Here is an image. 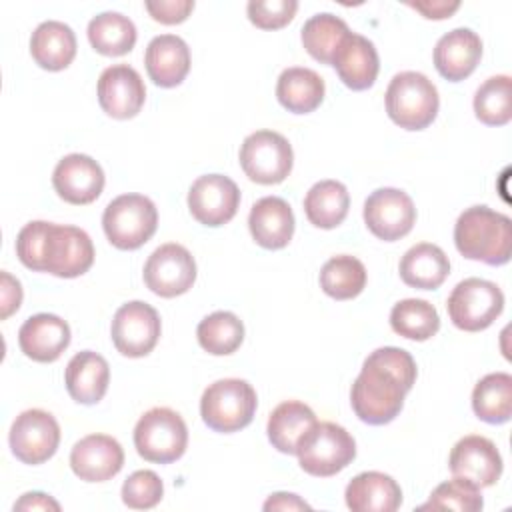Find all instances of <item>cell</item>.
Masks as SVG:
<instances>
[{"label":"cell","mask_w":512,"mask_h":512,"mask_svg":"<svg viewBox=\"0 0 512 512\" xmlns=\"http://www.w3.org/2000/svg\"><path fill=\"white\" fill-rule=\"evenodd\" d=\"M124 466L120 442L108 434H88L70 452V468L84 482H104L114 478Z\"/></svg>","instance_id":"cell-19"},{"label":"cell","mask_w":512,"mask_h":512,"mask_svg":"<svg viewBox=\"0 0 512 512\" xmlns=\"http://www.w3.org/2000/svg\"><path fill=\"white\" fill-rule=\"evenodd\" d=\"M452 324L464 332L486 330L504 310L502 290L482 278L458 282L446 302Z\"/></svg>","instance_id":"cell-9"},{"label":"cell","mask_w":512,"mask_h":512,"mask_svg":"<svg viewBox=\"0 0 512 512\" xmlns=\"http://www.w3.org/2000/svg\"><path fill=\"white\" fill-rule=\"evenodd\" d=\"M316 422V414L310 406L298 400H286L278 404L268 418V440L278 452L296 454L298 444Z\"/></svg>","instance_id":"cell-29"},{"label":"cell","mask_w":512,"mask_h":512,"mask_svg":"<svg viewBox=\"0 0 512 512\" xmlns=\"http://www.w3.org/2000/svg\"><path fill=\"white\" fill-rule=\"evenodd\" d=\"M256 406L258 398L252 384L240 378H222L204 390L200 416L210 430L230 434L252 422Z\"/></svg>","instance_id":"cell-5"},{"label":"cell","mask_w":512,"mask_h":512,"mask_svg":"<svg viewBox=\"0 0 512 512\" xmlns=\"http://www.w3.org/2000/svg\"><path fill=\"white\" fill-rule=\"evenodd\" d=\"M454 244L468 260L502 266L512 254V222L488 206H470L454 224Z\"/></svg>","instance_id":"cell-3"},{"label":"cell","mask_w":512,"mask_h":512,"mask_svg":"<svg viewBox=\"0 0 512 512\" xmlns=\"http://www.w3.org/2000/svg\"><path fill=\"white\" fill-rule=\"evenodd\" d=\"M30 54L34 62L50 72L64 70L76 56L74 30L58 20H46L30 36Z\"/></svg>","instance_id":"cell-27"},{"label":"cell","mask_w":512,"mask_h":512,"mask_svg":"<svg viewBox=\"0 0 512 512\" xmlns=\"http://www.w3.org/2000/svg\"><path fill=\"white\" fill-rule=\"evenodd\" d=\"M160 316L142 300L122 304L112 318V342L122 356L142 358L154 350L160 338Z\"/></svg>","instance_id":"cell-12"},{"label":"cell","mask_w":512,"mask_h":512,"mask_svg":"<svg viewBox=\"0 0 512 512\" xmlns=\"http://www.w3.org/2000/svg\"><path fill=\"white\" fill-rule=\"evenodd\" d=\"M296 456L304 472L328 478L342 472L356 458V442L340 424L316 422L298 444Z\"/></svg>","instance_id":"cell-7"},{"label":"cell","mask_w":512,"mask_h":512,"mask_svg":"<svg viewBox=\"0 0 512 512\" xmlns=\"http://www.w3.org/2000/svg\"><path fill=\"white\" fill-rule=\"evenodd\" d=\"M16 256L30 270L76 278L90 270L94 244L82 228L32 220L16 236Z\"/></svg>","instance_id":"cell-2"},{"label":"cell","mask_w":512,"mask_h":512,"mask_svg":"<svg viewBox=\"0 0 512 512\" xmlns=\"http://www.w3.org/2000/svg\"><path fill=\"white\" fill-rule=\"evenodd\" d=\"M350 32L348 24L330 12H320L310 16L304 26H302V44L306 52L322 62V64H332V58L340 46V42L346 38Z\"/></svg>","instance_id":"cell-34"},{"label":"cell","mask_w":512,"mask_h":512,"mask_svg":"<svg viewBox=\"0 0 512 512\" xmlns=\"http://www.w3.org/2000/svg\"><path fill=\"white\" fill-rule=\"evenodd\" d=\"M472 410L488 424H504L512 416V376L506 372L486 374L472 390Z\"/></svg>","instance_id":"cell-32"},{"label":"cell","mask_w":512,"mask_h":512,"mask_svg":"<svg viewBox=\"0 0 512 512\" xmlns=\"http://www.w3.org/2000/svg\"><path fill=\"white\" fill-rule=\"evenodd\" d=\"M88 40L98 54L124 56L136 44V26L120 12H102L88 22Z\"/></svg>","instance_id":"cell-33"},{"label":"cell","mask_w":512,"mask_h":512,"mask_svg":"<svg viewBox=\"0 0 512 512\" xmlns=\"http://www.w3.org/2000/svg\"><path fill=\"white\" fill-rule=\"evenodd\" d=\"M474 114L486 126H504L512 118V80L506 74L488 78L474 94Z\"/></svg>","instance_id":"cell-38"},{"label":"cell","mask_w":512,"mask_h":512,"mask_svg":"<svg viewBox=\"0 0 512 512\" xmlns=\"http://www.w3.org/2000/svg\"><path fill=\"white\" fill-rule=\"evenodd\" d=\"M448 466L452 476L464 478L478 488H488L494 486L502 474V456L492 440L470 434L454 444Z\"/></svg>","instance_id":"cell-16"},{"label":"cell","mask_w":512,"mask_h":512,"mask_svg":"<svg viewBox=\"0 0 512 512\" xmlns=\"http://www.w3.org/2000/svg\"><path fill=\"white\" fill-rule=\"evenodd\" d=\"M248 228L254 242L266 250L288 246L294 234V214L290 204L278 196H264L250 208Z\"/></svg>","instance_id":"cell-23"},{"label":"cell","mask_w":512,"mask_h":512,"mask_svg":"<svg viewBox=\"0 0 512 512\" xmlns=\"http://www.w3.org/2000/svg\"><path fill=\"white\" fill-rule=\"evenodd\" d=\"M144 64L156 86L174 88L182 84L190 70V48L176 34L154 36L146 46Z\"/></svg>","instance_id":"cell-24"},{"label":"cell","mask_w":512,"mask_h":512,"mask_svg":"<svg viewBox=\"0 0 512 512\" xmlns=\"http://www.w3.org/2000/svg\"><path fill=\"white\" fill-rule=\"evenodd\" d=\"M398 270L404 284L420 290H436L450 274V260L440 246L420 242L406 250Z\"/></svg>","instance_id":"cell-28"},{"label":"cell","mask_w":512,"mask_h":512,"mask_svg":"<svg viewBox=\"0 0 512 512\" xmlns=\"http://www.w3.org/2000/svg\"><path fill=\"white\" fill-rule=\"evenodd\" d=\"M14 510H60V504L44 492H26L14 504Z\"/></svg>","instance_id":"cell-45"},{"label":"cell","mask_w":512,"mask_h":512,"mask_svg":"<svg viewBox=\"0 0 512 512\" xmlns=\"http://www.w3.org/2000/svg\"><path fill=\"white\" fill-rule=\"evenodd\" d=\"M408 6L418 10L420 14H424V18L442 20V18H448L452 12H456L460 8V2H444V0H438V2H408Z\"/></svg>","instance_id":"cell-44"},{"label":"cell","mask_w":512,"mask_h":512,"mask_svg":"<svg viewBox=\"0 0 512 512\" xmlns=\"http://www.w3.org/2000/svg\"><path fill=\"white\" fill-rule=\"evenodd\" d=\"M134 446L136 452L148 462H176L188 446L186 422L172 408H150L134 426Z\"/></svg>","instance_id":"cell-8"},{"label":"cell","mask_w":512,"mask_h":512,"mask_svg":"<svg viewBox=\"0 0 512 512\" xmlns=\"http://www.w3.org/2000/svg\"><path fill=\"white\" fill-rule=\"evenodd\" d=\"M344 498L352 512H394L402 504V490L392 476L370 470L348 482Z\"/></svg>","instance_id":"cell-26"},{"label":"cell","mask_w":512,"mask_h":512,"mask_svg":"<svg viewBox=\"0 0 512 512\" xmlns=\"http://www.w3.org/2000/svg\"><path fill=\"white\" fill-rule=\"evenodd\" d=\"M264 510H288V512H294V510H310V504L304 502L300 496L296 494H290V492H276L272 494L264 506Z\"/></svg>","instance_id":"cell-46"},{"label":"cell","mask_w":512,"mask_h":512,"mask_svg":"<svg viewBox=\"0 0 512 512\" xmlns=\"http://www.w3.org/2000/svg\"><path fill=\"white\" fill-rule=\"evenodd\" d=\"M144 6L156 22L180 24L194 10V0H148Z\"/></svg>","instance_id":"cell-42"},{"label":"cell","mask_w":512,"mask_h":512,"mask_svg":"<svg viewBox=\"0 0 512 512\" xmlns=\"http://www.w3.org/2000/svg\"><path fill=\"white\" fill-rule=\"evenodd\" d=\"M386 112L404 130H424L438 114V90L422 72H398L386 88Z\"/></svg>","instance_id":"cell-4"},{"label":"cell","mask_w":512,"mask_h":512,"mask_svg":"<svg viewBox=\"0 0 512 512\" xmlns=\"http://www.w3.org/2000/svg\"><path fill=\"white\" fill-rule=\"evenodd\" d=\"M350 208V194L338 180H320L304 196V212L310 224L332 230L344 222Z\"/></svg>","instance_id":"cell-31"},{"label":"cell","mask_w":512,"mask_h":512,"mask_svg":"<svg viewBox=\"0 0 512 512\" xmlns=\"http://www.w3.org/2000/svg\"><path fill=\"white\" fill-rule=\"evenodd\" d=\"M196 280L194 256L182 244L158 246L144 264V284L162 298H174L192 288Z\"/></svg>","instance_id":"cell-13"},{"label":"cell","mask_w":512,"mask_h":512,"mask_svg":"<svg viewBox=\"0 0 512 512\" xmlns=\"http://www.w3.org/2000/svg\"><path fill=\"white\" fill-rule=\"evenodd\" d=\"M240 206V190L222 174L198 176L188 190V208L194 220L216 228L230 222Z\"/></svg>","instance_id":"cell-15"},{"label":"cell","mask_w":512,"mask_h":512,"mask_svg":"<svg viewBox=\"0 0 512 512\" xmlns=\"http://www.w3.org/2000/svg\"><path fill=\"white\" fill-rule=\"evenodd\" d=\"M366 286L364 264L350 256H332L320 270V288L334 300H352Z\"/></svg>","instance_id":"cell-35"},{"label":"cell","mask_w":512,"mask_h":512,"mask_svg":"<svg viewBox=\"0 0 512 512\" xmlns=\"http://www.w3.org/2000/svg\"><path fill=\"white\" fill-rule=\"evenodd\" d=\"M146 100V86L142 76L128 64H114L102 70L98 78L100 108L116 118H134Z\"/></svg>","instance_id":"cell-17"},{"label":"cell","mask_w":512,"mask_h":512,"mask_svg":"<svg viewBox=\"0 0 512 512\" xmlns=\"http://www.w3.org/2000/svg\"><path fill=\"white\" fill-rule=\"evenodd\" d=\"M64 382L72 400L78 404H96L108 390L110 366L104 356L92 350H82L66 364Z\"/></svg>","instance_id":"cell-25"},{"label":"cell","mask_w":512,"mask_h":512,"mask_svg":"<svg viewBox=\"0 0 512 512\" xmlns=\"http://www.w3.org/2000/svg\"><path fill=\"white\" fill-rule=\"evenodd\" d=\"M158 226V210L144 194L116 196L102 214L108 242L120 250H136L146 244Z\"/></svg>","instance_id":"cell-6"},{"label":"cell","mask_w":512,"mask_h":512,"mask_svg":"<svg viewBox=\"0 0 512 512\" xmlns=\"http://www.w3.org/2000/svg\"><path fill=\"white\" fill-rule=\"evenodd\" d=\"M22 304V286L6 270L0 272V318L6 320Z\"/></svg>","instance_id":"cell-43"},{"label":"cell","mask_w":512,"mask_h":512,"mask_svg":"<svg viewBox=\"0 0 512 512\" xmlns=\"http://www.w3.org/2000/svg\"><path fill=\"white\" fill-rule=\"evenodd\" d=\"M482 58V40L470 28L446 32L434 46V66L450 82L468 78Z\"/></svg>","instance_id":"cell-22"},{"label":"cell","mask_w":512,"mask_h":512,"mask_svg":"<svg viewBox=\"0 0 512 512\" xmlns=\"http://www.w3.org/2000/svg\"><path fill=\"white\" fill-rule=\"evenodd\" d=\"M364 222L376 238L394 242L412 230L416 208L404 190L378 188L364 202Z\"/></svg>","instance_id":"cell-14"},{"label":"cell","mask_w":512,"mask_h":512,"mask_svg":"<svg viewBox=\"0 0 512 512\" xmlns=\"http://www.w3.org/2000/svg\"><path fill=\"white\" fill-rule=\"evenodd\" d=\"M324 80L318 72L292 66L282 70L276 82V98L278 102L292 114H310L324 100Z\"/></svg>","instance_id":"cell-30"},{"label":"cell","mask_w":512,"mask_h":512,"mask_svg":"<svg viewBox=\"0 0 512 512\" xmlns=\"http://www.w3.org/2000/svg\"><path fill=\"white\" fill-rule=\"evenodd\" d=\"M52 186L68 204H90L102 194L104 170L94 158L74 152L56 164L52 172Z\"/></svg>","instance_id":"cell-18"},{"label":"cell","mask_w":512,"mask_h":512,"mask_svg":"<svg viewBox=\"0 0 512 512\" xmlns=\"http://www.w3.org/2000/svg\"><path fill=\"white\" fill-rule=\"evenodd\" d=\"M164 496V484L152 470H136L122 484V502L132 510L154 508Z\"/></svg>","instance_id":"cell-40"},{"label":"cell","mask_w":512,"mask_h":512,"mask_svg":"<svg viewBox=\"0 0 512 512\" xmlns=\"http://www.w3.org/2000/svg\"><path fill=\"white\" fill-rule=\"evenodd\" d=\"M390 326L396 334L424 342L432 338L440 328V316L436 308L420 298H406L394 304L390 312Z\"/></svg>","instance_id":"cell-37"},{"label":"cell","mask_w":512,"mask_h":512,"mask_svg":"<svg viewBox=\"0 0 512 512\" xmlns=\"http://www.w3.org/2000/svg\"><path fill=\"white\" fill-rule=\"evenodd\" d=\"M484 500L480 488L464 478L454 476L438 484L428 502H424L418 510H458V512H476L482 510Z\"/></svg>","instance_id":"cell-39"},{"label":"cell","mask_w":512,"mask_h":512,"mask_svg":"<svg viewBox=\"0 0 512 512\" xmlns=\"http://www.w3.org/2000/svg\"><path fill=\"white\" fill-rule=\"evenodd\" d=\"M198 344L212 356H226L240 348L244 340L242 320L226 310H218L200 320L196 328Z\"/></svg>","instance_id":"cell-36"},{"label":"cell","mask_w":512,"mask_h":512,"mask_svg":"<svg viewBox=\"0 0 512 512\" xmlns=\"http://www.w3.org/2000/svg\"><path fill=\"white\" fill-rule=\"evenodd\" d=\"M240 166L256 184H280L292 170L294 152L290 142L274 130H256L240 146Z\"/></svg>","instance_id":"cell-10"},{"label":"cell","mask_w":512,"mask_h":512,"mask_svg":"<svg viewBox=\"0 0 512 512\" xmlns=\"http://www.w3.org/2000/svg\"><path fill=\"white\" fill-rule=\"evenodd\" d=\"M416 374V362L404 348H376L364 360L352 384L350 402L354 414L370 426L392 422L400 414L404 396L412 390Z\"/></svg>","instance_id":"cell-1"},{"label":"cell","mask_w":512,"mask_h":512,"mask_svg":"<svg viewBox=\"0 0 512 512\" xmlns=\"http://www.w3.org/2000/svg\"><path fill=\"white\" fill-rule=\"evenodd\" d=\"M18 344L28 358L54 362L70 344V326L56 314H34L20 326Z\"/></svg>","instance_id":"cell-21"},{"label":"cell","mask_w":512,"mask_h":512,"mask_svg":"<svg viewBox=\"0 0 512 512\" xmlns=\"http://www.w3.org/2000/svg\"><path fill=\"white\" fill-rule=\"evenodd\" d=\"M296 10V0H250L246 6L250 22L262 30H278L286 26Z\"/></svg>","instance_id":"cell-41"},{"label":"cell","mask_w":512,"mask_h":512,"mask_svg":"<svg viewBox=\"0 0 512 512\" xmlns=\"http://www.w3.org/2000/svg\"><path fill=\"white\" fill-rule=\"evenodd\" d=\"M342 84L350 90H368L378 76L380 60L374 44L356 32H348L340 42L332 64Z\"/></svg>","instance_id":"cell-20"},{"label":"cell","mask_w":512,"mask_h":512,"mask_svg":"<svg viewBox=\"0 0 512 512\" xmlns=\"http://www.w3.org/2000/svg\"><path fill=\"white\" fill-rule=\"evenodd\" d=\"M8 442L20 462L36 466L52 458L58 450L60 426L50 412L30 408L20 412L12 422Z\"/></svg>","instance_id":"cell-11"}]
</instances>
